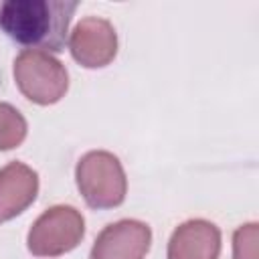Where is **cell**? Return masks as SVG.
I'll return each instance as SVG.
<instances>
[{
    "mask_svg": "<svg viewBox=\"0 0 259 259\" xmlns=\"http://www.w3.org/2000/svg\"><path fill=\"white\" fill-rule=\"evenodd\" d=\"M168 259H219L221 229L204 219L178 225L168 241Z\"/></svg>",
    "mask_w": 259,
    "mask_h": 259,
    "instance_id": "obj_7",
    "label": "cell"
},
{
    "mask_svg": "<svg viewBox=\"0 0 259 259\" xmlns=\"http://www.w3.org/2000/svg\"><path fill=\"white\" fill-rule=\"evenodd\" d=\"M28 125L24 115L10 103L0 101V152L18 148L26 138Z\"/></svg>",
    "mask_w": 259,
    "mask_h": 259,
    "instance_id": "obj_9",
    "label": "cell"
},
{
    "mask_svg": "<svg viewBox=\"0 0 259 259\" xmlns=\"http://www.w3.org/2000/svg\"><path fill=\"white\" fill-rule=\"evenodd\" d=\"M77 188L95 210L115 208L125 200L127 178L119 158L107 150H91L83 154L75 166Z\"/></svg>",
    "mask_w": 259,
    "mask_h": 259,
    "instance_id": "obj_2",
    "label": "cell"
},
{
    "mask_svg": "<svg viewBox=\"0 0 259 259\" xmlns=\"http://www.w3.org/2000/svg\"><path fill=\"white\" fill-rule=\"evenodd\" d=\"M85 235L83 214L69 204L47 208L30 227L26 247L36 257H59L73 251Z\"/></svg>",
    "mask_w": 259,
    "mask_h": 259,
    "instance_id": "obj_4",
    "label": "cell"
},
{
    "mask_svg": "<svg viewBox=\"0 0 259 259\" xmlns=\"http://www.w3.org/2000/svg\"><path fill=\"white\" fill-rule=\"evenodd\" d=\"M257 241H259V225L257 223L241 225L233 235V259H257Z\"/></svg>",
    "mask_w": 259,
    "mask_h": 259,
    "instance_id": "obj_10",
    "label": "cell"
},
{
    "mask_svg": "<svg viewBox=\"0 0 259 259\" xmlns=\"http://www.w3.org/2000/svg\"><path fill=\"white\" fill-rule=\"evenodd\" d=\"M152 247V229L136 219L109 223L97 235L89 259H146Z\"/></svg>",
    "mask_w": 259,
    "mask_h": 259,
    "instance_id": "obj_6",
    "label": "cell"
},
{
    "mask_svg": "<svg viewBox=\"0 0 259 259\" xmlns=\"http://www.w3.org/2000/svg\"><path fill=\"white\" fill-rule=\"evenodd\" d=\"M38 194V174L22 164L8 162L0 168V225L24 212Z\"/></svg>",
    "mask_w": 259,
    "mask_h": 259,
    "instance_id": "obj_8",
    "label": "cell"
},
{
    "mask_svg": "<svg viewBox=\"0 0 259 259\" xmlns=\"http://www.w3.org/2000/svg\"><path fill=\"white\" fill-rule=\"evenodd\" d=\"M12 73L20 93L36 105H53L61 101L69 89V73L65 65L42 51L18 53Z\"/></svg>",
    "mask_w": 259,
    "mask_h": 259,
    "instance_id": "obj_3",
    "label": "cell"
},
{
    "mask_svg": "<svg viewBox=\"0 0 259 259\" xmlns=\"http://www.w3.org/2000/svg\"><path fill=\"white\" fill-rule=\"evenodd\" d=\"M75 0H0V30L24 51L61 53Z\"/></svg>",
    "mask_w": 259,
    "mask_h": 259,
    "instance_id": "obj_1",
    "label": "cell"
},
{
    "mask_svg": "<svg viewBox=\"0 0 259 259\" xmlns=\"http://www.w3.org/2000/svg\"><path fill=\"white\" fill-rule=\"evenodd\" d=\"M69 51L81 67L101 69L117 55V32L109 20L85 16L69 34Z\"/></svg>",
    "mask_w": 259,
    "mask_h": 259,
    "instance_id": "obj_5",
    "label": "cell"
}]
</instances>
